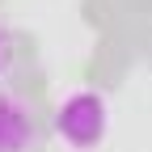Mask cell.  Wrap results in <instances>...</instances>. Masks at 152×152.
Returning <instances> with one entry per match:
<instances>
[{
    "label": "cell",
    "instance_id": "cell-2",
    "mask_svg": "<svg viewBox=\"0 0 152 152\" xmlns=\"http://www.w3.org/2000/svg\"><path fill=\"white\" fill-rule=\"evenodd\" d=\"M38 144V114L21 93L0 89V152H30Z\"/></svg>",
    "mask_w": 152,
    "mask_h": 152
},
{
    "label": "cell",
    "instance_id": "cell-1",
    "mask_svg": "<svg viewBox=\"0 0 152 152\" xmlns=\"http://www.w3.org/2000/svg\"><path fill=\"white\" fill-rule=\"evenodd\" d=\"M110 131V106L102 93L93 89H76L59 102L55 110V135H59L68 148L85 152V148H97Z\"/></svg>",
    "mask_w": 152,
    "mask_h": 152
},
{
    "label": "cell",
    "instance_id": "cell-3",
    "mask_svg": "<svg viewBox=\"0 0 152 152\" xmlns=\"http://www.w3.org/2000/svg\"><path fill=\"white\" fill-rule=\"evenodd\" d=\"M4 68H9V34L0 30V72H4Z\"/></svg>",
    "mask_w": 152,
    "mask_h": 152
}]
</instances>
